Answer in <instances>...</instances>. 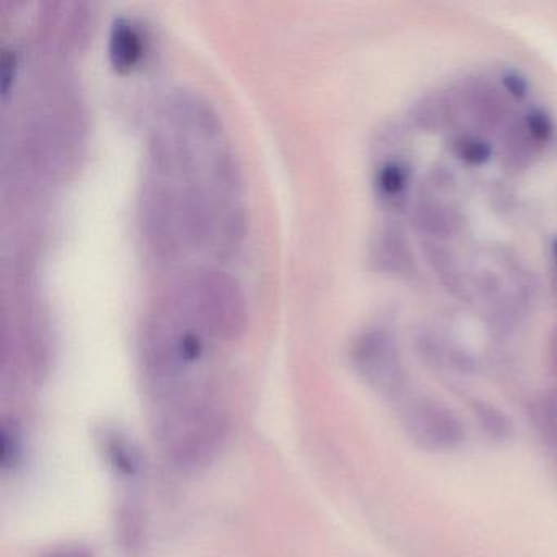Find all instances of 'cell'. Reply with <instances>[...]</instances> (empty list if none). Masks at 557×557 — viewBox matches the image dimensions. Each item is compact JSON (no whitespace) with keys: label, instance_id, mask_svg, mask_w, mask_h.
<instances>
[{"label":"cell","instance_id":"obj_1","mask_svg":"<svg viewBox=\"0 0 557 557\" xmlns=\"http://www.w3.org/2000/svg\"><path fill=\"white\" fill-rule=\"evenodd\" d=\"M152 400V432L172 465L195 471L223 451L230 417L207 391L184 381L154 391Z\"/></svg>","mask_w":557,"mask_h":557},{"label":"cell","instance_id":"obj_2","mask_svg":"<svg viewBox=\"0 0 557 557\" xmlns=\"http://www.w3.org/2000/svg\"><path fill=\"white\" fill-rule=\"evenodd\" d=\"M400 422L413 445L429 453H451L466 443L465 423L446 404L412 397L400 409Z\"/></svg>","mask_w":557,"mask_h":557},{"label":"cell","instance_id":"obj_3","mask_svg":"<svg viewBox=\"0 0 557 557\" xmlns=\"http://www.w3.org/2000/svg\"><path fill=\"white\" fill-rule=\"evenodd\" d=\"M354 364L367 384L381 396H403L406 370L396 341L387 332H368L358 338L354 347Z\"/></svg>","mask_w":557,"mask_h":557},{"label":"cell","instance_id":"obj_4","mask_svg":"<svg viewBox=\"0 0 557 557\" xmlns=\"http://www.w3.org/2000/svg\"><path fill=\"white\" fill-rule=\"evenodd\" d=\"M99 442L103 458L116 475L126 481L141 478L143 471H145V461H143L138 446L128 440V436L122 435L116 430H106L99 436Z\"/></svg>","mask_w":557,"mask_h":557},{"label":"cell","instance_id":"obj_5","mask_svg":"<svg viewBox=\"0 0 557 557\" xmlns=\"http://www.w3.org/2000/svg\"><path fill=\"white\" fill-rule=\"evenodd\" d=\"M116 541L129 556L141 553L146 544V517L138 498L126 495L116 508Z\"/></svg>","mask_w":557,"mask_h":557},{"label":"cell","instance_id":"obj_6","mask_svg":"<svg viewBox=\"0 0 557 557\" xmlns=\"http://www.w3.org/2000/svg\"><path fill=\"white\" fill-rule=\"evenodd\" d=\"M110 57L120 70H128L141 57V38L128 22H116L110 38Z\"/></svg>","mask_w":557,"mask_h":557},{"label":"cell","instance_id":"obj_7","mask_svg":"<svg viewBox=\"0 0 557 557\" xmlns=\"http://www.w3.org/2000/svg\"><path fill=\"white\" fill-rule=\"evenodd\" d=\"M24 458V430L14 417H4L0 422V466L12 471Z\"/></svg>","mask_w":557,"mask_h":557},{"label":"cell","instance_id":"obj_8","mask_svg":"<svg viewBox=\"0 0 557 557\" xmlns=\"http://www.w3.org/2000/svg\"><path fill=\"white\" fill-rule=\"evenodd\" d=\"M472 413L481 423V429L484 430L488 438L505 442L513 433V425H511V420L508 419L507 413H504V410L498 409V407L492 406V404L475 403L472 406Z\"/></svg>","mask_w":557,"mask_h":557},{"label":"cell","instance_id":"obj_9","mask_svg":"<svg viewBox=\"0 0 557 557\" xmlns=\"http://www.w3.org/2000/svg\"><path fill=\"white\" fill-rule=\"evenodd\" d=\"M531 417H533V425L536 432L540 433L541 440L550 445L557 443V391L556 393L546 394L541 397L533 409H531Z\"/></svg>","mask_w":557,"mask_h":557},{"label":"cell","instance_id":"obj_10","mask_svg":"<svg viewBox=\"0 0 557 557\" xmlns=\"http://www.w3.org/2000/svg\"><path fill=\"white\" fill-rule=\"evenodd\" d=\"M381 262L393 272H407L410 267L409 250L397 231H386L381 240Z\"/></svg>","mask_w":557,"mask_h":557},{"label":"cell","instance_id":"obj_11","mask_svg":"<svg viewBox=\"0 0 557 557\" xmlns=\"http://www.w3.org/2000/svg\"><path fill=\"white\" fill-rule=\"evenodd\" d=\"M376 184L383 197L396 200L406 190L407 171L400 164L384 165L377 174Z\"/></svg>","mask_w":557,"mask_h":557},{"label":"cell","instance_id":"obj_12","mask_svg":"<svg viewBox=\"0 0 557 557\" xmlns=\"http://www.w3.org/2000/svg\"><path fill=\"white\" fill-rule=\"evenodd\" d=\"M474 99H472V110L479 120L487 123H494L500 112V102L492 90H474Z\"/></svg>","mask_w":557,"mask_h":557},{"label":"cell","instance_id":"obj_13","mask_svg":"<svg viewBox=\"0 0 557 557\" xmlns=\"http://www.w3.org/2000/svg\"><path fill=\"white\" fill-rule=\"evenodd\" d=\"M456 151H458L459 158L469 162V164H482V162L487 161L488 154H491L488 146L474 138L462 139L456 146Z\"/></svg>","mask_w":557,"mask_h":557},{"label":"cell","instance_id":"obj_14","mask_svg":"<svg viewBox=\"0 0 557 557\" xmlns=\"http://www.w3.org/2000/svg\"><path fill=\"white\" fill-rule=\"evenodd\" d=\"M524 129L533 141L544 143L550 136V123L541 112L531 113L524 122Z\"/></svg>","mask_w":557,"mask_h":557},{"label":"cell","instance_id":"obj_15","mask_svg":"<svg viewBox=\"0 0 557 557\" xmlns=\"http://www.w3.org/2000/svg\"><path fill=\"white\" fill-rule=\"evenodd\" d=\"M41 557H94L92 550L79 544H67V546L54 547Z\"/></svg>","mask_w":557,"mask_h":557},{"label":"cell","instance_id":"obj_16","mask_svg":"<svg viewBox=\"0 0 557 557\" xmlns=\"http://www.w3.org/2000/svg\"><path fill=\"white\" fill-rule=\"evenodd\" d=\"M505 86H507L508 92L513 94L515 97H523L527 94V83L517 74H508L504 79Z\"/></svg>","mask_w":557,"mask_h":557},{"label":"cell","instance_id":"obj_17","mask_svg":"<svg viewBox=\"0 0 557 557\" xmlns=\"http://www.w3.org/2000/svg\"><path fill=\"white\" fill-rule=\"evenodd\" d=\"M549 364L557 376V327L554 329L553 337H550L549 342Z\"/></svg>","mask_w":557,"mask_h":557},{"label":"cell","instance_id":"obj_18","mask_svg":"<svg viewBox=\"0 0 557 557\" xmlns=\"http://www.w3.org/2000/svg\"><path fill=\"white\" fill-rule=\"evenodd\" d=\"M554 256H556V260H557V243H556V246H554Z\"/></svg>","mask_w":557,"mask_h":557}]
</instances>
